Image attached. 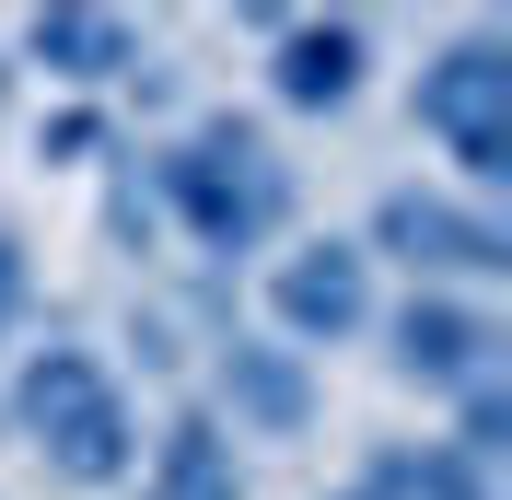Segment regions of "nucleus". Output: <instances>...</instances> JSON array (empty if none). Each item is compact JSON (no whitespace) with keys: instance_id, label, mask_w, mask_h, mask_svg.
Masks as SVG:
<instances>
[{"instance_id":"13","label":"nucleus","mask_w":512,"mask_h":500,"mask_svg":"<svg viewBox=\"0 0 512 500\" xmlns=\"http://www.w3.org/2000/svg\"><path fill=\"white\" fill-rule=\"evenodd\" d=\"M105 233H117L128 256H152V233H163L152 187H140V152H117V163H105Z\"/></svg>"},{"instance_id":"9","label":"nucleus","mask_w":512,"mask_h":500,"mask_svg":"<svg viewBox=\"0 0 512 500\" xmlns=\"http://www.w3.org/2000/svg\"><path fill=\"white\" fill-rule=\"evenodd\" d=\"M12 47H24V70H47V82H59V94H82V105L117 94L128 70L152 59L128 12H24V24H12Z\"/></svg>"},{"instance_id":"14","label":"nucleus","mask_w":512,"mask_h":500,"mask_svg":"<svg viewBox=\"0 0 512 500\" xmlns=\"http://www.w3.org/2000/svg\"><path fill=\"white\" fill-rule=\"evenodd\" d=\"M24 291H35V268H24V233H12V221H0V338H12V326H24Z\"/></svg>"},{"instance_id":"6","label":"nucleus","mask_w":512,"mask_h":500,"mask_svg":"<svg viewBox=\"0 0 512 500\" xmlns=\"http://www.w3.org/2000/svg\"><path fill=\"white\" fill-rule=\"evenodd\" d=\"M198 407H210L233 442H303L326 419V384H315V361L280 349L268 326H222V338H210V396Z\"/></svg>"},{"instance_id":"8","label":"nucleus","mask_w":512,"mask_h":500,"mask_svg":"<svg viewBox=\"0 0 512 500\" xmlns=\"http://www.w3.org/2000/svg\"><path fill=\"white\" fill-rule=\"evenodd\" d=\"M361 82H373V24H268V94L291 105V117H350L361 105Z\"/></svg>"},{"instance_id":"5","label":"nucleus","mask_w":512,"mask_h":500,"mask_svg":"<svg viewBox=\"0 0 512 500\" xmlns=\"http://www.w3.org/2000/svg\"><path fill=\"white\" fill-rule=\"evenodd\" d=\"M373 314H384V291L350 233H303V245L268 256V338L280 349H350V338H373Z\"/></svg>"},{"instance_id":"11","label":"nucleus","mask_w":512,"mask_h":500,"mask_svg":"<svg viewBox=\"0 0 512 500\" xmlns=\"http://www.w3.org/2000/svg\"><path fill=\"white\" fill-rule=\"evenodd\" d=\"M361 500H489V466H466L454 442H373L350 466Z\"/></svg>"},{"instance_id":"7","label":"nucleus","mask_w":512,"mask_h":500,"mask_svg":"<svg viewBox=\"0 0 512 500\" xmlns=\"http://www.w3.org/2000/svg\"><path fill=\"white\" fill-rule=\"evenodd\" d=\"M384 373L419 384V396H466V384H501V314L478 291H408V303L373 314Z\"/></svg>"},{"instance_id":"4","label":"nucleus","mask_w":512,"mask_h":500,"mask_svg":"<svg viewBox=\"0 0 512 500\" xmlns=\"http://www.w3.org/2000/svg\"><path fill=\"white\" fill-rule=\"evenodd\" d=\"M361 256H396L419 291H466V280H501L512 268V233H501V210L489 198H466V187H384L373 198V221L350 233Z\"/></svg>"},{"instance_id":"12","label":"nucleus","mask_w":512,"mask_h":500,"mask_svg":"<svg viewBox=\"0 0 512 500\" xmlns=\"http://www.w3.org/2000/svg\"><path fill=\"white\" fill-rule=\"evenodd\" d=\"M35 163H59V175H105V163H117V117H105V105H47V117H35Z\"/></svg>"},{"instance_id":"16","label":"nucleus","mask_w":512,"mask_h":500,"mask_svg":"<svg viewBox=\"0 0 512 500\" xmlns=\"http://www.w3.org/2000/svg\"><path fill=\"white\" fill-rule=\"evenodd\" d=\"M0 94H12V70H0Z\"/></svg>"},{"instance_id":"10","label":"nucleus","mask_w":512,"mask_h":500,"mask_svg":"<svg viewBox=\"0 0 512 500\" xmlns=\"http://www.w3.org/2000/svg\"><path fill=\"white\" fill-rule=\"evenodd\" d=\"M140 454H152V489H140V500H256V477H245V454H233V431H222L198 396L175 407Z\"/></svg>"},{"instance_id":"15","label":"nucleus","mask_w":512,"mask_h":500,"mask_svg":"<svg viewBox=\"0 0 512 500\" xmlns=\"http://www.w3.org/2000/svg\"><path fill=\"white\" fill-rule=\"evenodd\" d=\"M326 500H361V489H326Z\"/></svg>"},{"instance_id":"1","label":"nucleus","mask_w":512,"mask_h":500,"mask_svg":"<svg viewBox=\"0 0 512 500\" xmlns=\"http://www.w3.org/2000/svg\"><path fill=\"white\" fill-rule=\"evenodd\" d=\"M140 187H152V210L187 233L198 256H268L291 233V198H303V175H291V152L268 140L256 117H233V105H210V117H187L163 152H140Z\"/></svg>"},{"instance_id":"3","label":"nucleus","mask_w":512,"mask_h":500,"mask_svg":"<svg viewBox=\"0 0 512 500\" xmlns=\"http://www.w3.org/2000/svg\"><path fill=\"white\" fill-rule=\"evenodd\" d=\"M408 117H419V140L454 163V187L466 198H489L512 175V47L501 35H454V47H431L419 59V82H408Z\"/></svg>"},{"instance_id":"2","label":"nucleus","mask_w":512,"mask_h":500,"mask_svg":"<svg viewBox=\"0 0 512 500\" xmlns=\"http://www.w3.org/2000/svg\"><path fill=\"white\" fill-rule=\"evenodd\" d=\"M0 431H24V454L59 477V489L117 500L128 477H140V407H128L117 361H105L82 326H47V338H24L12 384H0Z\"/></svg>"}]
</instances>
